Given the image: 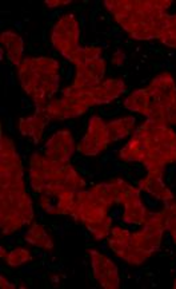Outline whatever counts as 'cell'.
<instances>
[{
    "label": "cell",
    "instance_id": "1",
    "mask_svg": "<svg viewBox=\"0 0 176 289\" xmlns=\"http://www.w3.org/2000/svg\"><path fill=\"white\" fill-rule=\"evenodd\" d=\"M79 35H80L79 23L75 19V15L68 14L63 16L58 23L55 24L51 34V40L60 55L67 58L69 54L80 49Z\"/></svg>",
    "mask_w": 176,
    "mask_h": 289
},
{
    "label": "cell",
    "instance_id": "2",
    "mask_svg": "<svg viewBox=\"0 0 176 289\" xmlns=\"http://www.w3.org/2000/svg\"><path fill=\"white\" fill-rule=\"evenodd\" d=\"M108 143L111 142L108 138L107 123H104L100 117L94 115L90 118L88 131L77 146V150L83 156L94 157L98 156L100 152H103Z\"/></svg>",
    "mask_w": 176,
    "mask_h": 289
},
{
    "label": "cell",
    "instance_id": "3",
    "mask_svg": "<svg viewBox=\"0 0 176 289\" xmlns=\"http://www.w3.org/2000/svg\"><path fill=\"white\" fill-rule=\"evenodd\" d=\"M90 256H91L92 269H94V276L99 281V284L103 288L116 289L119 288V274L118 266L115 263L110 260L107 256L102 255L98 251L90 249Z\"/></svg>",
    "mask_w": 176,
    "mask_h": 289
},
{
    "label": "cell",
    "instance_id": "4",
    "mask_svg": "<svg viewBox=\"0 0 176 289\" xmlns=\"http://www.w3.org/2000/svg\"><path fill=\"white\" fill-rule=\"evenodd\" d=\"M46 157L55 162H69L75 153V142L68 130H60L44 146Z\"/></svg>",
    "mask_w": 176,
    "mask_h": 289
},
{
    "label": "cell",
    "instance_id": "5",
    "mask_svg": "<svg viewBox=\"0 0 176 289\" xmlns=\"http://www.w3.org/2000/svg\"><path fill=\"white\" fill-rule=\"evenodd\" d=\"M87 109L88 106L84 103L63 97L61 99H54V101H51L48 103L46 114L48 121L75 118V117L84 114Z\"/></svg>",
    "mask_w": 176,
    "mask_h": 289
},
{
    "label": "cell",
    "instance_id": "6",
    "mask_svg": "<svg viewBox=\"0 0 176 289\" xmlns=\"http://www.w3.org/2000/svg\"><path fill=\"white\" fill-rule=\"evenodd\" d=\"M48 118L46 113H35V115L28 118H22L19 121V131L23 137H31L34 139V143L38 144L42 139L43 130L47 125Z\"/></svg>",
    "mask_w": 176,
    "mask_h": 289
},
{
    "label": "cell",
    "instance_id": "7",
    "mask_svg": "<svg viewBox=\"0 0 176 289\" xmlns=\"http://www.w3.org/2000/svg\"><path fill=\"white\" fill-rule=\"evenodd\" d=\"M148 150L146 138L142 135H134L128 143L119 152V158L126 162H142L146 157V153Z\"/></svg>",
    "mask_w": 176,
    "mask_h": 289
},
{
    "label": "cell",
    "instance_id": "8",
    "mask_svg": "<svg viewBox=\"0 0 176 289\" xmlns=\"http://www.w3.org/2000/svg\"><path fill=\"white\" fill-rule=\"evenodd\" d=\"M0 40H2L4 50L7 51L8 59L15 66H19L23 62V59H22V55H23V39L15 32H12V31H6V32L2 34Z\"/></svg>",
    "mask_w": 176,
    "mask_h": 289
},
{
    "label": "cell",
    "instance_id": "9",
    "mask_svg": "<svg viewBox=\"0 0 176 289\" xmlns=\"http://www.w3.org/2000/svg\"><path fill=\"white\" fill-rule=\"evenodd\" d=\"M139 187H140V190L148 191L151 196L155 197V200L156 198L157 200H163V201L173 200L172 191L165 186L163 179H155L147 175V177H144V178L139 181Z\"/></svg>",
    "mask_w": 176,
    "mask_h": 289
},
{
    "label": "cell",
    "instance_id": "10",
    "mask_svg": "<svg viewBox=\"0 0 176 289\" xmlns=\"http://www.w3.org/2000/svg\"><path fill=\"white\" fill-rule=\"evenodd\" d=\"M135 117H124V118L116 119L107 123V133L110 142H116L127 137L132 131L135 126Z\"/></svg>",
    "mask_w": 176,
    "mask_h": 289
},
{
    "label": "cell",
    "instance_id": "11",
    "mask_svg": "<svg viewBox=\"0 0 176 289\" xmlns=\"http://www.w3.org/2000/svg\"><path fill=\"white\" fill-rule=\"evenodd\" d=\"M149 103H151V99H149L148 92H147V90L142 88V90L132 92L124 101V107L128 109V110L135 111V113H140L142 115H146L147 117L149 113Z\"/></svg>",
    "mask_w": 176,
    "mask_h": 289
},
{
    "label": "cell",
    "instance_id": "12",
    "mask_svg": "<svg viewBox=\"0 0 176 289\" xmlns=\"http://www.w3.org/2000/svg\"><path fill=\"white\" fill-rule=\"evenodd\" d=\"M24 241L28 244H32L35 247L47 249V251H51L54 248V243L51 240V237L47 234L42 225L39 224H34L31 226L30 230L24 236Z\"/></svg>",
    "mask_w": 176,
    "mask_h": 289
},
{
    "label": "cell",
    "instance_id": "13",
    "mask_svg": "<svg viewBox=\"0 0 176 289\" xmlns=\"http://www.w3.org/2000/svg\"><path fill=\"white\" fill-rule=\"evenodd\" d=\"M147 208L143 205V202H136L134 205L126 206L122 214V221L124 224L130 225H142L146 221Z\"/></svg>",
    "mask_w": 176,
    "mask_h": 289
},
{
    "label": "cell",
    "instance_id": "14",
    "mask_svg": "<svg viewBox=\"0 0 176 289\" xmlns=\"http://www.w3.org/2000/svg\"><path fill=\"white\" fill-rule=\"evenodd\" d=\"M31 66L38 76L58 75L60 69L58 62L52 58H31Z\"/></svg>",
    "mask_w": 176,
    "mask_h": 289
},
{
    "label": "cell",
    "instance_id": "15",
    "mask_svg": "<svg viewBox=\"0 0 176 289\" xmlns=\"http://www.w3.org/2000/svg\"><path fill=\"white\" fill-rule=\"evenodd\" d=\"M112 218L111 217H106L104 220L99 221V222H94V224H87V230L91 233L95 240H103L110 234L111 232Z\"/></svg>",
    "mask_w": 176,
    "mask_h": 289
},
{
    "label": "cell",
    "instance_id": "16",
    "mask_svg": "<svg viewBox=\"0 0 176 289\" xmlns=\"http://www.w3.org/2000/svg\"><path fill=\"white\" fill-rule=\"evenodd\" d=\"M91 191L96 198H99L100 201L104 202L107 206H111L115 202V196H114L111 182L99 183L95 187H92Z\"/></svg>",
    "mask_w": 176,
    "mask_h": 289
},
{
    "label": "cell",
    "instance_id": "17",
    "mask_svg": "<svg viewBox=\"0 0 176 289\" xmlns=\"http://www.w3.org/2000/svg\"><path fill=\"white\" fill-rule=\"evenodd\" d=\"M102 86L106 90V94L108 97V101L111 102L114 99L118 98L122 92L126 90V84L122 79H108L102 82Z\"/></svg>",
    "mask_w": 176,
    "mask_h": 289
},
{
    "label": "cell",
    "instance_id": "18",
    "mask_svg": "<svg viewBox=\"0 0 176 289\" xmlns=\"http://www.w3.org/2000/svg\"><path fill=\"white\" fill-rule=\"evenodd\" d=\"M83 66H84L85 71H87L94 79H96L98 82H102L104 74H106V61H104V59L100 58V59H96V61L85 62Z\"/></svg>",
    "mask_w": 176,
    "mask_h": 289
},
{
    "label": "cell",
    "instance_id": "19",
    "mask_svg": "<svg viewBox=\"0 0 176 289\" xmlns=\"http://www.w3.org/2000/svg\"><path fill=\"white\" fill-rule=\"evenodd\" d=\"M31 253L28 249H24V248H16L14 251L10 252V255L7 257V264L10 266H20L23 265L24 263L31 261Z\"/></svg>",
    "mask_w": 176,
    "mask_h": 289
},
{
    "label": "cell",
    "instance_id": "20",
    "mask_svg": "<svg viewBox=\"0 0 176 289\" xmlns=\"http://www.w3.org/2000/svg\"><path fill=\"white\" fill-rule=\"evenodd\" d=\"M131 245L135 248H138L139 251L142 252H146L148 253L149 256L152 255L153 252H156V249L152 247V244L149 243L148 240L146 238V236L143 234V232H136L132 234V240H131Z\"/></svg>",
    "mask_w": 176,
    "mask_h": 289
},
{
    "label": "cell",
    "instance_id": "21",
    "mask_svg": "<svg viewBox=\"0 0 176 289\" xmlns=\"http://www.w3.org/2000/svg\"><path fill=\"white\" fill-rule=\"evenodd\" d=\"M19 213L23 218L24 224H31L32 222V218H34V209H32V201H31V197L27 193L24 194L23 198H22V202H20Z\"/></svg>",
    "mask_w": 176,
    "mask_h": 289
},
{
    "label": "cell",
    "instance_id": "22",
    "mask_svg": "<svg viewBox=\"0 0 176 289\" xmlns=\"http://www.w3.org/2000/svg\"><path fill=\"white\" fill-rule=\"evenodd\" d=\"M140 187H135V186H130L127 189V191L120 198V205H123L124 208L126 206L134 205L136 202H140Z\"/></svg>",
    "mask_w": 176,
    "mask_h": 289
},
{
    "label": "cell",
    "instance_id": "23",
    "mask_svg": "<svg viewBox=\"0 0 176 289\" xmlns=\"http://www.w3.org/2000/svg\"><path fill=\"white\" fill-rule=\"evenodd\" d=\"M16 153H19V152H16L14 142H12L10 138L2 135V144H0V157L14 156V154H16Z\"/></svg>",
    "mask_w": 176,
    "mask_h": 289
},
{
    "label": "cell",
    "instance_id": "24",
    "mask_svg": "<svg viewBox=\"0 0 176 289\" xmlns=\"http://www.w3.org/2000/svg\"><path fill=\"white\" fill-rule=\"evenodd\" d=\"M111 237L115 238V240L120 241V243L128 244L130 245L131 240H132V234H131L127 229H122V228H111Z\"/></svg>",
    "mask_w": 176,
    "mask_h": 289
},
{
    "label": "cell",
    "instance_id": "25",
    "mask_svg": "<svg viewBox=\"0 0 176 289\" xmlns=\"http://www.w3.org/2000/svg\"><path fill=\"white\" fill-rule=\"evenodd\" d=\"M147 175L155 179H163V174L165 171L164 165H149L147 166Z\"/></svg>",
    "mask_w": 176,
    "mask_h": 289
},
{
    "label": "cell",
    "instance_id": "26",
    "mask_svg": "<svg viewBox=\"0 0 176 289\" xmlns=\"http://www.w3.org/2000/svg\"><path fill=\"white\" fill-rule=\"evenodd\" d=\"M131 245V244H130ZM128 244H124V243H120V241L115 240V238H110L108 240V247H110V249H111L114 253H116L118 256H122L124 252H126V249L128 247H130Z\"/></svg>",
    "mask_w": 176,
    "mask_h": 289
},
{
    "label": "cell",
    "instance_id": "27",
    "mask_svg": "<svg viewBox=\"0 0 176 289\" xmlns=\"http://www.w3.org/2000/svg\"><path fill=\"white\" fill-rule=\"evenodd\" d=\"M100 55H102V49H100V47H84L85 62L100 59Z\"/></svg>",
    "mask_w": 176,
    "mask_h": 289
},
{
    "label": "cell",
    "instance_id": "28",
    "mask_svg": "<svg viewBox=\"0 0 176 289\" xmlns=\"http://www.w3.org/2000/svg\"><path fill=\"white\" fill-rule=\"evenodd\" d=\"M159 39H160L161 43L165 44V46L171 47V49H176V38L171 34H168V32H161Z\"/></svg>",
    "mask_w": 176,
    "mask_h": 289
},
{
    "label": "cell",
    "instance_id": "29",
    "mask_svg": "<svg viewBox=\"0 0 176 289\" xmlns=\"http://www.w3.org/2000/svg\"><path fill=\"white\" fill-rule=\"evenodd\" d=\"M126 59H127V55L123 53L120 49H119L118 51H116V53L112 55V63L118 66V67H122L123 63H124V61H126Z\"/></svg>",
    "mask_w": 176,
    "mask_h": 289
},
{
    "label": "cell",
    "instance_id": "30",
    "mask_svg": "<svg viewBox=\"0 0 176 289\" xmlns=\"http://www.w3.org/2000/svg\"><path fill=\"white\" fill-rule=\"evenodd\" d=\"M163 32H168V34H171L176 38V15H169L168 27Z\"/></svg>",
    "mask_w": 176,
    "mask_h": 289
},
{
    "label": "cell",
    "instance_id": "31",
    "mask_svg": "<svg viewBox=\"0 0 176 289\" xmlns=\"http://www.w3.org/2000/svg\"><path fill=\"white\" fill-rule=\"evenodd\" d=\"M71 3V0H67V2H60V0H47L46 4L47 7L50 8H55L58 7V6H64V4H69Z\"/></svg>",
    "mask_w": 176,
    "mask_h": 289
},
{
    "label": "cell",
    "instance_id": "32",
    "mask_svg": "<svg viewBox=\"0 0 176 289\" xmlns=\"http://www.w3.org/2000/svg\"><path fill=\"white\" fill-rule=\"evenodd\" d=\"M0 282H2V288L3 289H14L15 288V285H14V284H11L10 281H7L4 276H2V277H0Z\"/></svg>",
    "mask_w": 176,
    "mask_h": 289
},
{
    "label": "cell",
    "instance_id": "33",
    "mask_svg": "<svg viewBox=\"0 0 176 289\" xmlns=\"http://www.w3.org/2000/svg\"><path fill=\"white\" fill-rule=\"evenodd\" d=\"M0 251H2V259H3V260H7V257H8V255H10V253H7V252H6V249H4V247L0 248Z\"/></svg>",
    "mask_w": 176,
    "mask_h": 289
},
{
    "label": "cell",
    "instance_id": "34",
    "mask_svg": "<svg viewBox=\"0 0 176 289\" xmlns=\"http://www.w3.org/2000/svg\"><path fill=\"white\" fill-rule=\"evenodd\" d=\"M71 75H72V70L69 69L68 72H67V75H65V79H69V78H71Z\"/></svg>",
    "mask_w": 176,
    "mask_h": 289
},
{
    "label": "cell",
    "instance_id": "35",
    "mask_svg": "<svg viewBox=\"0 0 176 289\" xmlns=\"http://www.w3.org/2000/svg\"><path fill=\"white\" fill-rule=\"evenodd\" d=\"M172 152H173V158H175V162H176V142H175V143H173Z\"/></svg>",
    "mask_w": 176,
    "mask_h": 289
},
{
    "label": "cell",
    "instance_id": "36",
    "mask_svg": "<svg viewBox=\"0 0 176 289\" xmlns=\"http://www.w3.org/2000/svg\"><path fill=\"white\" fill-rule=\"evenodd\" d=\"M107 247H108V244H102V245H100V248H102V249H107Z\"/></svg>",
    "mask_w": 176,
    "mask_h": 289
},
{
    "label": "cell",
    "instance_id": "37",
    "mask_svg": "<svg viewBox=\"0 0 176 289\" xmlns=\"http://www.w3.org/2000/svg\"><path fill=\"white\" fill-rule=\"evenodd\" d=\"M7 241H8V243H10V244H14V243H15V240H14V238H12V237H8Z\"/></svg>",
    "mask_w": 176,
    "mask_h": 289
},
{
    "label": "cell",
    "instance_id": "38",
    "mask_svg": "<svg viewBox=\"0 0 176 289\" xmlns=\"http://www.w3.org/2000/svg\"><path fill=\"white\" fill-rule=\"evenodd\" d=\"M15 26L18 27V28H22V23H20V22H16V23H15Z\"/></svg>",
    "mask_w": 176,
    "mask_h": 289
},
{
    "label": "cell",
    "instance_id": "39",
    "mask_svg": "<svg viewBox=\"0 0 176 289\" xmlns=\"http://www.w3.org/2000/svg\"><path fill=\"white\" fill-rule=\"evenodd\" d=\"M173 288L176 289V278H175V284H173Z\"/></svg>",
    "mask_w": 176,
    "mask_h": 289
}]
</instances>
